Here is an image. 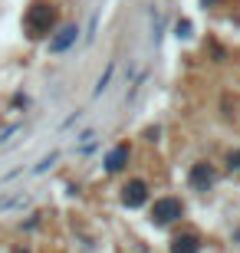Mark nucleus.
<instances>
[{
    "label": "nucleus",
    "instance_id": "obj_4",
    "mask_svg": "<svg viewBox=\"0 0 240 253\" xmlns=\"http://www.w3.org/2000/svg\"><path fill=\"white\" fill-rule=\"evenodd\" d=\"M201 250V237L197 234H181L171 240V253H197Z\"/></svg>",
    "mask_w": 240,
    "mask_h": 253
},
{
    "label": "nucleus",
    "instance_id": "obj_3",
    "mask_svg": "<svg viewBox=\"0 0 240 253\" xmlns=\"http://www.w3.org/2000/svg\"><path fill=\"white\" fill-rule=\"evenodd\" d=\"M148 201V184L145 181H132V184H125V191H122V204L125 207H142Z\"/></svg>",
    "mask_w": 240,
    "mask_h": 253
},
{
    "label": "nucleus",
    "instance_id": "obj_7",
    "mask_svg": "<svg viewBox=\"0 0 240 253\" xmlns=\"http://www.w3.org/2000/svg\"><path fill=\"white\" fill-rule=\"evenodd\" d=\"M178 37H191V23H188V20L178 23Z\"/></svg>",
    "mask_w": 240,
    "mask_h": 253
},
{
    "label": "nucleus",
    "instance_id": "obj_6",
    "mask_svg": "<svg viewBox=\"0 0 240 253\" xmlns=\"http://www.w3.org/2000/svg\"><path fill=\"white\" fill-rule=\"evenodd\" d=\"M227 168H231V171H240V148L227 151Z\"/></svg>",
    "mask_w": 240,
    "mask_h": 253
},
{
    "label": "nucleus",
    "instance_id": "obj_5",
    "mask_svg": "<svg viewBox=\"0 0 240 253\" xmlns=\"http://www.w3.org/2000/svg\"><path fill=\"white\" fill-rule=\"evenodd\" d=\"M125 158H129V145H119L115 151H109V158H105V171H122L125 168Z\"/></svg>",
    "mask_w": 240,
    "mask_h": 253
},
{
    "label": "nucleus",
    "instance_id": "obj_2",
    "mask_svg": "<svg viewBox=\"0 0 240 253\" xmlns=\"http://www.w3.org/2000/svg\"><path fill=\"white\" fill-rule=\"evenodd\" d=\"M214 178H217V171H214L211 161H197V165L191 168V188L201 191V194L214 188Z\"/></svg>",
    "mask_w": 240,
    "mask_h": 253
},
{
    "label": "nucleus",
    "instance_id": "obj_1",
    "mask_svg": "<svg viewBox=\"0 0 240 253\" xmlns=\"http://www.w3.org/2000/svg\"><path fill=\"white\" fill-rule=\"evenodd\" d=\"M181 214H185V211H181V201H178V197H165V201H158L155 211H151V217H155V224H158V227L175 224Z\"/></svg>",
    "mask_w": 240,
    "mask_h": 253
}]
</instances>
